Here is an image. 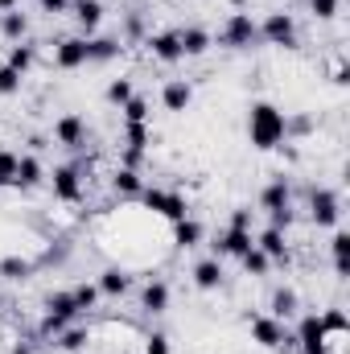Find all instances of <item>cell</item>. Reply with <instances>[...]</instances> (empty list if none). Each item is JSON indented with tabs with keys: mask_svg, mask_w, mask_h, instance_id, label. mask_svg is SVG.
<instances>
[{
	"mask_svg": "<svg viewBox=\"0 0 350 354\" xmlns=\"http://www.w3.org/2000/svg\"><path fill=\"white\" fill-rule=\"evenodd\" d=\"M248 136H252V145H256L260 153L280 149V145H284V111H280L276 103L256 99L252 111H248Z\"/></svg>",
	"mask_w": 350,
	"mask_h": 354,
	"instance_id": "1",
	"label": "cell"
},
{
	"mask_svg": "<svg viewBox=\"0 0 350 354\" xmlns=\"http://www.w3.org/2000/svg\"><path fill=\"white\" fill-rule=\"evenodd\" d=\"M252 342L264 346V351H297V338H293V330L284 326V322H276V317H268V313H256L252 322Z\"/></svg>",
	"mask_w": 350,
	"mask_h": 354,
	"instance_id": "2",
	"label": "cell"
},
{
	"mask_svg": "<svg viewBox=\"0 0 350 354\" xmlns=\"http://www.w3.org/2000/svg\"><path fill=\"white\" fill-rule=\"evenodd\" d=\"M140 202H145L149 214H157V218H165V223H181V218L190 214L185 198H181L177 189H161V185H145V189H140Z\"/></svg>",
	"mask_w": 350,
	"mask_h": 354,
	"instance_id": "3",
	"label": "cell"
},
{
	"mask_svg": "<svg viewBox=\"0 0 350 354\" xmlns=\"http://www.w3.org/2000/svg\"><path fill=\"white\" fill-rule=\"evenodd\" d=\"M219 41L227 50H252L260 46V21H252V12H231L219 29Z\"/></svg>",
	"mask_w": 350,
	"mask_h": 354,
	"instance_id": "4",
	"label": "cell"
},
{
	"mask_svg": "<svg viewBox=\"0 0 350 354\" xmlns=\"http://www.w3.org/2000/svg\"><path fill=\"white\" fill-rule=\"evenodd\" d=\"M342 218V198L326 185H313L309 189V223L313 227H338Z\"/></svg>",
	"mask_w": 350,
	"mask_h": 354,
	"instance_id": "5",
	"label": "cell"
},
{
	"mask_svg": "<svg viewBox=\"0 0 350 354\" xmlns=\"http://www.w3.org/2000/svg\"><path fill=\"white\" fill-rule=\"evenodd\" d=\"M260 41L280 46V50H297V21H293V12H268L260 21Z\"/></svg>",
	"mask_w": 350,
	"mask_h": 354,
	"instance_id": "6",
	"label": "cell"
},
{
	"mask_svg": "<svg viewBox=\"0 0 350 354\" xmlns=\"http://www.w3.org/2000/svg\"><path fill=\"white\" fill-rule=\"evenodd\" d=\"M297 351L301 354H326V330H322V317L317 313H297Z\"/></svg>",
	"mask_w": 350,
	"mask_h": 354,
	"instance_id": "7",
	"label": "cell"
},
{
	"mask_svg": "<svg viewBox=\"0 0 350 354\" xmlns=\"http://www.w3.org/2000/svg\"><path fill=\"white\" fill-rule=\"evenodd\" d=\"M50 189H54V198L66 202V206L83 202V174H79V165H75V161H71V165H58V169L50 174Z\"/></svg>",
	"mask_w": 350,
	"mask_h": 354,
	"instance_id": "8",
	"label": "cell"
},
{
	"mask_svg": "<svg viewBox=\"0 0 350 354\" xmlns=\"http://www.w3.org/2000/svg\"><path fill=\"white\" fill-rule=\"evenodd\" d=\"M87 120L83 115H75V111H66V115H58V124H54V140L62 145V149H71V153H83L87 149Z\"/></svg>",
	"mask_w": 350,
	"mask_h": 354,
	"instance_id": "9",
	"label": "cell"
},
{
	"mask_svg": "<svg viewBox=\"0 0 350 354\" xmlns=\"http://www.w3.org/2000/svg\"><path fill=\"white\" fill-rule=\"evenodd\" d=\"M214 248V260H227V256H243V252H252L256 248V231H239V227H227V231H219V239L210 243Z\"/></svg>",
	"mask_w": 350,
	"mask_h": 354,
	"instance_id": "10",
	"label": "cell"
},
{
	"mask_svg": "<svg viewBox=\"0 0 350 354\" xmlns=\"http://www.w3.org/2000/svg\"><path fill=\"white\" fill-rule=\"evenodd\" d=\"M145 46H149V54H153L157 62H165V66H174V62H181V58H185V54H181V37H177V29L149 33V37H145Z\"/></svg>",
	"mask_w": 350,
	"mask_h": 354,
	"instance_id": "11",
	"label": "cell"
},
{
	"mask_svg": "<svg viewBox=\"0 0 350 354\" xmlns=\"http://www.w3.org/2000/svg\"><path fill=\"white\" fill-rule=\"evenodd\" d=\"M256 248H260L272 264H288V260H293V252H288V231H280V227L256 231Z\"/></svg>",
	"mask_w": 350,
	"mask_h": 354,
	"instance_id": "12",
	"label": "cell"
},
{
	"mask_svg": "<svg viewBox=\"0 0 350 354\" xmlns=\"http://www.w3.org/2000/svg\"><path fill=\"white\" fill-rule=\"evenodd\" d=\"M54 66L58 71L87 66V37H62V41H54Z\"/></svg>",
	"mask_w": 350,
	"mask_h": 354,
	"instance_id": "13",
	"label": "cell"
},
{
	"mask_svg": "<svg viewBox=\"0 0 350 354\" xmlns=\"http://www.w3.org/2000/svg\"><path fill=\"white\" fill-rule=\"evenodd\" d=\"M260 210L268 214V218L280 214V210H293V189H288L284 177H272V181L260 189Z\"/></svg>",
	"mask_w": 350,
	"mask_h": 354,
	"instance_id": "14",
	"label": "cell"
},
{
	"mask_svg": "<svg viewBox=\"0 0 350 354\" xmlns=\"http://www.w3.org/2000/svg\"><path fill=\"white\" fill-rule=\"evenodd\" d=\"M46 181V165H42V157L37 153H21L17 157V189H37Z\"/></svg>",
	"mask_w": 350,
	"mask_h": 354,
	"instance_id": "15",
	"label": "cell"
},
{
	"mask_svg": "<svg viewBox=\"0 0 350 354\" xmlns=\"http://www.w3.org/2000/svg\"><path fill=\"white\" fill-rule=\"evenodd\" d=\"M169 297H174L169 284H165L161 276H149V284L140 288V309H145V313H165V309H169Z\"/></svg>",
	"mask_w": 350,
	"mask_h": 354,
	"instance_id": "16",
	"label": "cell"
},
{
	"mask_svg": "<svg viewBox=\"0 0 350 354\" xmlns=\"http://www.w3.org/2000/svg\"><path fill=\"white\" fill-rule=\"evenodd\" d=\"M190 276H194V288H198V292H214V288H223V276H227V272H223V260L210 256V260H198Z\"/></svg>",
	"mask_w": 350,
	"mask_h": 354,
	"instance_id": "17",
	"label": "cell"
},
{
	"mask_svg": "<svg viewBox=\"0 0 350 354\" xmlns=\"http://www.w3.org/2000/svg\"><path fill=\"white\" fill-rule=\"evenodd\" d=\"M297 313H301V297H297V288H276L272 301H268V317H276V322H293Z\"/></svg>",
	"mask_w": 350,
	"mask_h": 354,
	"instance_id": "18",
	"label": "cell"
},
{
	"mask_svg": "<svg viewBox=\"0 0 350 354\" xmlns=\"http://www.w3.org/2000/svg\"><path fill=\"white\" fill-rule=\"evenodd\" d=\"M177 37H181V54H185V58H202V54L214 46V37H210L202 25H185V29H177Z\"/></svg>",
	"mask_w": 350,
	"mask_h": 354,
	"instance_id": "19",
	"label": "cell"
},
{
	"mask_svg": "<svg viewBox=\"0 0 350 354\" xmlns=\"http://www.w3.org/2000/svg\"><path fill=\"white\" fill-rule=\"evenodd\" d=\"M95 284H99L103 297H124V292L132 288V272H128V268H103Z\"/></svg>",
	"mask_w": 350,
	"mask_h": 354,
	"instance_id": "20",
	"label": "cell"
},
{
	"mask_svg": "<svg viewBox=\"0 0 350 354\" xmlns=\"http://www.w3.org/2000/svg\"><path fill=\"white\" fill-rule=\"evenodd\" d=\"M71 8H75V21H79L83 37H95V29L103 25V4L99 0H75Z\"/></svg>",
	"mask_w": 350,
	"mask_h": 354,
	"instance_id": "21",
	"label": "cell"
},
{
	"mask_svg": "<svg viewBox=\"0 0 350 354\" xmlns=\"http://www.w3.org/2000/svg\"><path fill=\"white\" fill-rule=\"evenodd\" d=\"M161 103H165V111H185V107L194 103V87H190L185 79H169V83L161 87Z\"/></svg>",
	"mask_w": 350,
	"mask_h": 354,
	"instance_id": "22",
	"label": "cell"
},
{
	"mask_svg": "<svg viewBox=\"0 0 350 354\" xmlns=\"http://www.w3.org/2000/svg\"><path fill=\"white\" fill-rule=\"evenodd\" d=\"M33 62H37V46H33V41H12V46H8V58H4V66H12L21 79L33 71Z\"/></svg>",
	"mask_w": 350,
	"mask_h": 354,
	"instance_id": "23",
	"label": "cell"
},
{
	"mask_svg": "<svg viewBox=\"0 0 350 354\" xmlns=\"http://www.w3.org/2000/svg\"><path fill=\"white\" fill-rule=\"evenodd\" d=\"M46 313H50V317H58V322H75V317H79V305H75L71 288L50 292V297H46Z\"/></svg>",
	"mask_w": 350,
	"mask_h": 354,
	"instance_id": "24",
	"label": "cell"
},
{
	"mask_svg": "<svg viewBox=\"0 0 350 354\" xmlns=\"http://www.w3.org/2000/svg\"><path fill=\"white\" fill-rule=\"evenodd\" d=\"M0 37H4V41H25V37H29V17H25L21 8H8V12L0 17Z\"/></svg>",
	"mask_w": 350,
	"mask_h": 354,
	"instance_id": "25",
	"label": "cell"
},
{
	"mask_svg": "<svg viewBox=\"0 0 350 354\" xmlns=\"http://www.w3.org/2000/svg\"><path fill=\"white\" fill-rule=\"evenodd\" d=\"M202 235H206V231H202V223H198V218H190V214H185L181 223H174V248H181V252L198 248V243H202Z\"/></svg>",
	"mask_w": 350,
	"mask_h": 354,
	"instance_id": "26",
	"label": "cell"
},
{
	"mask_svg": "<svg viewBox=\"0 0 350 354\" xmlns=\"http://www.w3.org/2000/svg\"><path fill=\"white\" fill-rule=\"evenodd\" d=\"M120 54H124L120 37H87V66L91 62H111Z\"/></svg>",
	"mask_w": 350,
	"mask_h": 354,
	"instance_id": "27",
	"label": "cell"
},
{
	"mask_svg": "<svg viewBox=\"0 0 350 354\" xmlns=\"http://www.w3.org/2000/svg\"><path fill=\"white\" fill-rule=\"evenodd\" d=\"M111 189H116L120 198H140V189H145L140 169H128V165H120V169L111 174Z\"/></svg>",
	"mask_w": 350,
	"mask_h": 354,
	"instance_id": "28",
	"label": "cell"
},
{
	"mask_svg": "<svg viewBox=\"0 0 350 354\" xmlns=\"http://www.w3.org/2000/svg\"><path fill=\"white\" fill-rule=\"evenodd\" d=\"M87 342H91V330H87V326H66V330L54 338V346H58V351H66V354L87 351Z\"/></svg>",
	"mask_w": 350,
	"mask_h": 354,
	"instance_id": "29",
	"label": "cell"
},
{
	"mask_svg": "<svg viewBox=\"0 0 350 354\" xmlns=\"http://www.w3.org/2000/svg\"><path fill=\"white\" fill-rule=\"evenodd\" d=\"M330 256H334V276H347L350 272V235L347 231H334V239H330Z\"/></svg>",
	"mask_w": 350,
	"mask_h": 354,
	"instance_id": "30",
	"label": "cell"
},
{
	"mask_svg": "<svg viewBox=\"0 0 350 354\" xmlns=\"http://www.w3.org/2000/svg\"><path fill=\"white\" fill-rule=\"evenodd\" d=\"M71 297H75L79 313H91V309L99 305V297H103V292H99V284H91V280H83V284H75V288H71Z\"/></svg>",
	"mask_w": 350,
	"mask_h": 354,
	"instance_id": "31",
	"label": "cell"
},
{
	"mask_svg": "<svg viewBox=\"0 0 350 354\" xmlns=\"http://www.w3.org/2000/svg\"><path fill=\"white\" fill-rule=\"evenodd\" d=\"M239 264H243V272H248V276H256V280L272 272V260L264 256L260 248H252V252H243V256H239Z\"/></svg>",
	"mask_w": 350,
	"mask_h": 354,
	"instance_id": "32",
	"label": "cell"
},
{
	"mask_svg": "<svg viewBox=\"0 0 350 354\" xmlns=\"http://www.w3.org/2000/svg\"><path fill=\"white\" fill-rule=\"evenodd\" d=\"M120 111H124V124H149V99L145 95H132Z\"/></svg>",
	"mask_w": 350,
	"mask_h": 354,
	"instance_id": "33",
	"label": "cell"
},
{
	"mask_svg": "<svg viewBox=\"0 0 350 354\" xmlns=\"http://www.w3.org/2000/svg\"><path fill=\"white\" fill-rule=\"evenodd\" d=\"M103 95H107V103H111V107H124V103L136 95V87H132V79H111Z\"/></svg>",
	"mask_w": 350,
	"mask_h": 354,
	"instance_id": "34",
	"label": "cell"
},
{
	"mask_svg": "<svg viewBox=\"0 0 350 354\" xmlns=\"http://www.w3.org/2000/svg\"><path fill=\"white\" fill-rule=\"evenodd\" d=\"M29 272H33V264H29V260H21V256L0 260V276H4V280H29Z\"/></svg>",
	"mask_w": 350,
	"mask_h": 354,
	"instance_id": "35",
	"label": "cell"
},
{
	"mask_svg": "<svg viewBox=\"0 0 350 354\" xmlns=\"http://www.w3.org/2000/svg\"><path fill=\"white\" fill-rule=\"evenodd\" d=\"M17 157H21V153L0 149V189H8V185L17 181Z\"/></svg>",
	"mask_w": 350,
	"mask_h": 354,
	"instance_id": "36",
	"label": "cell"
},
{
	"mask_svg": "<svg viewBox=\"0 0 350 354\" xmlns=\"http://www.w3.org/2000/svg\"><path fill=\"white\" fill-rule=\"evenodd\" d=\"M21 83H25V79H21L12 66H0V95H17V91H21Z\"/></svg>",
	"mask_w": 350,
	"mask_h": 354,
	"instance_id": "37",
	"label": "cell"
},
{
	"mask_svg": "<svg viewBox=\"0 0 350 354\" xmlns=\"http://www.w3.org/2000/svg\"><path fill=\"white\" fill-rule=\"evenodd\" d=\"M309 8H313L317 21H334L338 17V0H309Z\"/></svg>",
	"mask_w": 350,
	"mask_h": 354,
	"instance_id": "38",
	"label": "cell"
},
{
	"mask_svg": "<svg viewBox=\"0 0 350 354\" xmlns=\"http://www.w3.org/2000/svg\"><path fill=\"white\" fill-rule=\"evenodd\" d=\"M252 223H256V210H248V206H235V210H231V227L252 231Z\"/></svg>",
	"mask_w": 350,
	"mask_h": 354,
	"instance_id": "39",
	"label": "cell"
},
{
	"mask_svg": "<svg viewBox=\"0 0 350 354\" xmlns=\"http://www.w3.org/2000/svg\"><path fill=\"white\" fill-rule=\"evenodd\" d=\"M145 354H169V338L165 334H149L145 338Z\"/></svg>",
	"mask_w": 350,
	"mask_h": 354,
	"instance_id": "40",
	"label": "cell"
},
{
	"mask_svg": "<svg viewBox=\"0 0 350 354\" xmlns=\"http://www.w3.org/2000/svg\"><path fill=\"white\" fill-rule=\"evenodd\" d=\"M145 33V17L140 12H128V21H124V37H140Z\"/></svg>",
	"mask_w": 350,
	"mask_h": 354,
	"instance_id": "41",
	"label": "cell"
},
{
	"mask_svg": "<svg viewBox=\"0 0 350 354\" xmlns=\"http://www.w3.org/2000/svg\"><path fill=\"white\" fill-rule=\"evenodd\" d=\"M330 79H334L338 87H347V83H350V71H347V62H342V58L334 62V71H330Z\"/></svg>",
	"mask_w": 350,
	"mask_h": 354,
	"instance_id": "42",
	"label": "cell"
},
{
	"mask_svg": "<svg viewBox=\"0 0 350 354\" xmlns=\"http://www.w3.org/2000/svg\"><path fill=\"white\" fill-rule=\"evenodd\" d=\"M37 4H42V8H46V12H54V17H58V12H66V8H71V0H37Z\"/></svg>",
	"mask_w": 350,
	"mask_h": 354,
	"instance_id": "43",
	"label": "cell"
},
{
	"mask_svg": "<svg viewBox=\"0 0 350 354\" xmlns=\"http://www.w3.org/2000/svg\"><path fill=\"white\" fill-rule=\"evenodd\" d=\"M8 8H17V0H0V12H8Z\"/></svg>",
	"mask_w": 350,
	"mask_h": 354,
	"instance_id": "44",
	"label": "cell"
},
{
	"mask_svg": "<svg viewBox=\"0 0 350 354\" xmlns=\"http://www.w3.org/2000/svg\"><path fill=\"white\" fill-rule=\"evenodd\" d=\"M231 4H235V12H243V4H248V0H231Z\"/></svg>",
	"mask_w": 350,
	"mask_h": 354,
	"instance_id": "45",
	"label": "cell"
},
{
	"mask_svg": "<svg viewBox=\"0 0 350 354\" xmlns=\"http://www.w3.org/2000/svg\"><path fill=\"white\" fill-rule=\"evenodd\" d=\"M12 354H33V351H29V346H17V351H12Z\"/></svg>",
	"mask_w": 350,
	"mask_h": 354,
	"instance_id": "46",
	"label": "cell"
},
{
	"mask_svg": "<svg viewBox=\"0 0 350 354\" xmlns=\"http://www.w3.org/2000/svg\"><path fill=\"white\" fill-rule=\"evenodd\" d=\"M0 17H4V12H0Z\"/></svg>",
	"mask_w": 350,
	"mask_h": 354,
	"instance_id": "47",
	"label": "cell"
}]
</instances>
